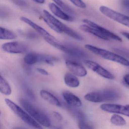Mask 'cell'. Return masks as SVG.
Here are the masks:
<instances>
[{
    "mask_svg": "<svg viewBox=\"0 0 129 129\" xmlns=\"http://www.w3.org/2000/svg\"><path fill=\"white\" fill-rule=\"evenodd\" d=\"M19 103L30 115L39 123L45 127H50L51 122L50 119L42 111L23 99L19 100Z\"/></svg>",
    "mask_w": 129,
    "mask_h": 129,
    "instance_id": "obj_1",
    "label": "cell"
},
{
    "mask_svg": "<svg viewBox=\"0 0 129 129\" xmlns=\"http://www.w3.org/2000/svg\"><path fill=\"white\" fill-rule=\"evenodd\" d=\"M85 47L89 51L104 59L117 63L124 66H129V60L118 54L91 45H85Z\"/></svg>",
    "mask_w": 129,
    "mask_h": 129,
    "instance_id": "obj_2",
    "label": "cell"
},
{
    "mask_svg": "<svg viewBox=\"0 0 129 129\" xmlns=\"http://www.w3.org/2000/svg\"><path fill=\"white\" fill-rule=\"evenodd\" d=\"M119 97V94L116 91L108 89L89 92L85 95L84 98L88 101L99 103L115 101Z\"/></svg>",
    "mask_w": 129,
    "mask_h": 129,
    "instance_id": "obj_3",
    "label": "cell"
},
{
    "mask_svg": "<svg viewBox=\"0 0 129 129\" xmlns=\"http://www.w3.org/2000/svg\"><path fill=\"white\" fill-rule=\"evenodd\" d=\"M5 103L10 109L23 122L34 129H43L37 121L25 112L20 107L8 99H5Z\"/></svg>",
    "mask_w": 129,
    "mask_h": 129,
    "instance_id": "obj_4",
    "label": "cell"
},
{
    "mask_svg": "<svg viewBox=\"0 0 129 129\" xmlns=\"http://www.w3.org/2000/svg\"><path fill=\"white\" fill-rule=\"evenodd\" d=\"M20 19L22 22L28 24L33 29H35L40 35L41 36L44 38V40L48 43L51 46L57 48L58 46L60 44L55 37L48 32L44 29L39 26L29 19L25 17H20Z\"/></svg>",
    "mask_w": 129,
    "mask_h": 129,
    "instance_id": "obj_5",
    "label": "cell"
},
{
    "mask_svg": "<svg viewBox=\"0 0 129 129\" xmlns=\"http://www.w3.org/2000/svg\"><path fill=\"white\" fill-rule=\"evenodd\" d=\"M58 58L53 56L45 54L31 53L27 54L24 57L23 61L26 64L33 65L39 62L45 63L53 65L54 62L59 61Z\"/></svg>",
    "mask_w": 129,
    "mask_h": 129,
    "instance_id": "obj_6",
    "label": "cell"
},
{
    "mask_svg": "<svg viewBox=\"0 0 129 129\" xmlns=\"http://www.w3.org/2000/svg\"><path fill=\"white\" fill-rule=\"evenodd\" d=\"M43 13L45 16L51 20L62 31V33H64L71 38L78 41L84 40V37L82 36L58 20L48 11L46 10H44Z\"/></svg>",
    "mask_w": 129,
    "mask_h": 129,
    "instance_id": "obj_7",
    "label": "cell"
},
{
    "mask_svg": "<svg viewBox=\"0 0 129 129\" xmlns=\"http://www.w3.org/2000/svg\"><path fill=\"white\" fill-rule=\"evenodd\" d=\"M99 10L101 13L107 17L129 27V16L115 11L106 6H100Z\"/></svg>",
    "mask_w": 129,
    "mask_h": 129,
    "instance_id": "obj_8",
    "label": "cell"
},
{
    "mask_svg": "<svg viewBox=\"0 0 129 129\" xmlns=\"http://www.w3.org/2000/svg\"><path fill=\"white\" fill-rule=\"evenodd\" d=\"M84 63L87 67L101 76L110 80L114 79L115 76L110 71L97 63L90 60H85Z\"/></svg>",
    "mask_w": 129,
    "mask_h": 129,
    "instance_id": "obj_9",
    "label": "cell"
},
{
    "mask_svg": "<svg viewBox=\"0 0 129 129\" xmlns=\"http://www.w3.org/2000/svg\"><path fill=\"white\" fill-rule=\"evenodd\" d=\"M2 48L4 51L9 53L21 54L26 51L27 46L24 43L13 41L3 44Z\"/></svg>",
    "mask_w": 129,
    "mask_h": 129,
    "instance_id": "obj_10",
    "label": "cell"
},
{
    "mask_svg": "<svg viewBox=\"0 0 129 129\" xmlns=\"http://www.w3.org/2000/svg\"><path fill=\"white\" fill-rule=\"evenodd\" d=\"M101 109L105 112L122 114L129 117V105H126L105 104L100 106Z\"/></svg>",
    "mask_w": 129,
    "mask_h": 129,
    "instance_id": "obj_11",
    "label": "cell"
},
{
    "mask_svg": "<svg viewBox=\"0 0 129 129\" xmlns=\"http://www.w3.org/2000/svg\"><path fill=\"white\" fill-rule=\"evenodd\" d=\"M83 22L86 25L98 29L99 31L103 35L107 36L110 40L111 39H113L119 42H122V38L117 35L89 20L84 19L83 20Z\"/></svg>",
    "mask_w": 129,
    "mask_h": 129,
    "instance_id": "obj_12",
    "label": "cell"
},
{
    "mask_svg": "<svg viewBox=\"0 0 129 129\" xmlns=\"http://www.w3.org/2000/svg\"><path fill=\"white\" fill-rule=\"evenodd\" d=\"M65 63L67 68L76 76L83 77L87 75V70L80 63L70 60H66Z\"/></svg>",
    "mask_w": 129,
    "mask_h": 129,
    "instance_id": "obj_13",
    "label": "cell"
},
{
    "mask_svg": "<svg viewBox=\"0 0 129 129\" xmlns=\"http://www.w3.org/2000/svg\"><path fill=\"white\" fill-rule=\"evenodd\" d=\"M49 9L54 15L61 19L69 22H72L74 18L64 12L56 4L51 3L48 4Z\"/></svg>",
    "mask_w": 129,
    "mask_h": 129,
    "instance_id": "obj_14",
    "label": "cell"
},
{
    "mask_svg": "<svg viewBox=\"0 0 129 129\" xmlns=\"http://www.w3.org/2000/svg\"><path fill=\"white\" fill-rule=\"evenodd\" d=\"M63 96L66 103L71 107H79L82 106L81 100L73 93L68 91H65L63 92Z\"/></svg>",
    "mask_w": 129,
    "mask_h": 129,
    "instance_id": "obj_15",
    "label": "cell"
},
{
    "mask_svg": "<svg viewBox=\"0 0 129 129\" xmlns=\"http://www.w3.org/2000/svg\"><path fill=\"white\" fill-rule=\"evenodd\" d=\"M40 94L43 99L50 104L57 107H61V104L58 99L47 91L42 89L40 91Z\"/></svg>",
    "mask_w": 129,
    "mask_h": 129,
    "instance_id": "obj_16",
    "label": "cell"
},
{
    "mask_svg": "<svg viewBox=\"0 0 129 129\" xmlns=\"http://www.w3.org/2000/svg\"><path fill=\"white\" fill-rule=\"evenodd\" d=\"M57 48L69 55L73 56L80 57L82 55L83 52L80 49L70 45L62 44L60 43Z\"/></svg>",
    "mask_w": 129,
    "mask_h": 129,
    "instance_id": "obj_17",
    "label": "cell"
},
{
    "mask_svg": "<svg viewBox=\"0 0 129 129\" xmlns=\"http://www.w3.org/2000/svg\"><path fill=\"white\" fill-rule=\"evenodd\" d=\"M80 29L82 31L87 33L89 34H91L100 39L105 41H110V39L108 38L107 36L103 35L98 29L92 28L87 25H82L80 26Z\"/></svg>",
    "mask_w": 129,
    "mask_h": 129,
    "instance_id": "obj_18",
    "label": "cell"
},
{
    "mask_svg": "<svg viewBox=\"0 0 129 129\" xmlns=\"http://www.w3.org/2000/svg\"><path fill=\"white\" fill-rule=\"evenodd\" d=\"M64 81L66 85L70 88H76L80 84L79 80L76 76L70 73H67L65 74Z\"/></svg>",
    "mask_w": 129,
    "mask_h": 129,
    "instance_id": "obj_19",
    "label": "cell"
},
{
    "mask_svg": "<svg viewBox=\"0 0 129 129\" xmlns=\"http://www.w3.org/2000/svg\"><path fill=\"white\" fill-rule=\"evenodd\" d=\"M0 91L2 94L6 95H10L11 93V88L10 85L2 75L0 77Z\"/></svg>",
    "mask_w": 129,
    "mask_h": 129,
    "instance_id": "obj_20",
    "label": "cell"
},
{
    "mask_svg": "<svg viewBox=\"0 0 129 129\" xmlns=\"http://www.w3.org/2000/svg\"><path fill=\"white\" fill-rule=\"evenodd\" d=\"M16 38V35L13 32L4 27H1L0 39L1 40H13Z\"/></svg>",
    "mask_w": 129,
    "mask_h": 129,
    "instance_id": "obj_21",
    "label": "cell"
},
{
    "mask_svg": "<svg viewBox=\"0 0 129 129\" xmlns=\"http://www.w3.org/2000/svg\"><path fill=\"white\" fill-rule=\"evenodd\" d=\"M56 5L60 8H61L65 12L68 13V14L73 15L75 14V12L72 8L67 5L66 4L63 2L61 0H52Z\"/></svg>",
    "mask_w": 129,
    "mask_h": 129,
    "instance_id": "obj_22",
    "label": "cell"
},
{
    "mask_svg": "<svg viewBox=\"0 0 129 129\" xmlns=\"http://www.w3.org/2000/svg\"><path fill=\"white\" fill-rule=\"evenodd\" d=\"M110 121L112 124L118 126H123L126 124V122L124 118L117 114L113 115L111 118Z\"/></svg>",
    "mask_w": 129,
    "mask_h": 129,
    "instance_id": "obj_23",
    "label": "cell"
},
{
    "mask_svg": "<svg viewBox=\"0 0 129 129\" xmlns=\"http://www.w3.org/2000/svg\"><path fill=\"white\" fill-rule=\"evenodd\" d=\"M43 20L47 25L54 31L58 33H62V32L51 20L48 19L46 17H43Z\"/></svg>",
    "mask_w": 129,
    "mask_h": 129,
    "instance_id": "obj_24",
    "label": "cell"
},
{
    "mask_svg": "<svg viewBox=\"0 0 129 129\" xmlns=\"http://www.w3.org/2000/svg\"><path fill=\"white\" fill-rule=\"evenodd\" d=\"M78 126L80 129H94V126L88 123L85 120H79Z\"/></svg>",
    "mask_w": 129,
    "mask_h": 129,
    "instance_id": "obj_25",
    "label": "cell"
},
{
    "mask_svg": "<svg viewBox=\"0 0 129 129\" xmlns=\"http://www.w3.org/2000/svg\"><path fill=\"white\" fill-rule=\"evenodd\" d=\"M75 6L82 9L86 8V5L82 0H69Z\"/></svg>",
    "mask_w": 129,
    "mask_h": 129,
    "instance_id": "obj_26",
    "label": "cell"
},
{
    "mask_svg": "<svg viewBox=\"0 0 129 129\" xmlns=\"http://www.w3.org/2000/svg\"><path fill=\"white\" fill-rule=\"evenodd\" d=\"M53 115L58 121H61L63 120V117L61 114L57 112H53Z\"/></svg>",
    "mask_w": 129,
    "mask_h": 129,
    "instance_id": "obj_27",
    "label": "cell"
},
{
    "mask_svg": "<svg viewBox=\"0 0 129 129\" xmlns=\"http://www.w3.org/2000/svg\"><path fill=\"white\" fill-rule=\"evenodd\" d=\"M36 70L39 73H40L41 74H42V75H44V76H48L49 75L48 72L44 69H43V68H38L36 69Z\"/></svg>",
    "mask_w": 129,
    "mask_h": 129,
    "instance_id": "obj_28",
    "label": "cell"
},
{
    "mask_svg": "<svg viewBox=\"0 0 129 129\" xmlns=\"http://www.w3.org/2000/svg\"><path fill=\"white\" fill-rule=\"evenodd\" d=\"M122 3L125 8L129 10V0H122Z\"/></svg>",
    "mask_w": 129,
    "mask_h": 129,
    "instance_id": "obj_29",
    "label": "cell"
},
{
    "mask_svg": "<svg viewBox=\"0 0 129 129\" xmlns=\"http://www.w3.org/2000/svg\"><path fill=\"white\" fill-rule=\"evenodd\" d=\"M123 79L125 82L129 86V74H125L123 77Z\"/></svg>",
    "mask_w": 129,
    "mask_h": 129,
    "instance_id": "obj_30",
    "label": "cell"
},
{
    "mask_svg": "<svg viewBox=\"0 0 129 129\" xmlns=\"http://www.w3.org/2000/svg\"><path fill=\"white\" fill-rule=\"evenodd\" d=\"M15 2L16 4L19 2V3L17 4V5H25V2L22 1V0H16V2Z\"/></svg>",
    "mask_w": 129,
    "mask_h": 129,
    "instance_id": "obj_31",
    "label": "cell"
},
{
    "mask_svg": "<svg viewBox=\"0 0 129 129\" xmlns=\"http://www.w3.org/2000/svg\"><path fill=\"white\" fill-rule=\"evenodd\" d=\"M121 33L123 36L129 40V33L126 32H122Z\"/></svg>",
    "mask_w": 129,
    "mask_h": 129,
    "instance_id": "obj_32",
    "label": "cell"
},
{
    "mask_svg": "<svg viewBox=\"0 0 129 129\" xmlns=\"http://www.w3.org/2000/svg\"><path fill=\"white\" fill-rule=\"evenodd\" d=\"M33 1L38 4H42L45 2V0H32Z\"/></svg>",
    "mask_w": 129,
    "mask_h": 129,
    "instance_id": "obj_33",
    "label": "cell"
},
{
    "mask_svg": "<svg viewBox=\"0 0 129 129\" xmlns=\"http://www.w3.org/2000/svg\"><path fill=\"white\" fill-rule=\"evenodd\" d=\"M50 129H62L60 128H59V127H57V126H51L50 128Z\"/></svg>",
    "mask_w": 129,
    "mask_h": 129,
    "instance_id": "obj_34",
    "label": "cell"
},
{
    "mask_svg": "<svg viewBox=\"0 0 129 129\" xmlns=\"http://www.w3.org/2000/svg\"><path fill=\"white\" fill-rule=\"evenodd\" d=\"M13 129H25L20 127H14Z\"/></svg>",
    "mask_w": 129,
    "mask_h": 129,
    "instance_id": "obj_35",
    "label": "cell"
}]
</instances>
